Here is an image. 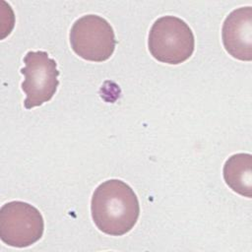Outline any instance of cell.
<instances>
[{"label":"cell","mask_w":252,"mask_h":252,"mask_svg":"<svg viewBox=\"0 0 252 252\" xmlns=\"http://www.w3.org/2000/svg\"><path fill=\"white\" fill-rule=\"evenodd\" d=\"M92 218L97 228L109 235L129 232L140 215V205L133 189L124 181L109 179L99 184L91 201Z\"/></svg>","instance_id":"1"},{"label":"cell","mask_w":252,"mask_h":252,"mask_svg":"<svg viewBox=\"0 0 252 252\" xmlns=\"http://www.w3.org/2000/svg\"><path fill=\"white\" fill-rule=\"evenodd\" d=\"M148 47L158 61L177 65L191 57L195 38L192 30L183 20L168 15L158 18L153 24Z\"/></svg>","instance_id":"2"},{"label":"cell","mask_w":252,"mask_h":252,"mask_svg":"<svg viewBox=\"0 0 252 252\" xmlns=\"http://www.w3.org/2000/svg\"><path fill=\"white\" fill-rule=\"evenodd\" d=\"M73 51L81 58L102 62L113 54L116 39L110 24L97 15H86L75 21L70 31Z\"/></svg>","instance_id":"3"},{"label":"cell","mask_w":252,"mask_h":252,"mask_svg":"<svg viewBox=\"0 0 252 252\" xmlns=\"http://www.w3.org/2000/svg\"><path fill=\"white\" fill-rule=\"evenodd\" d=\"M44 230L40 212L23 201H11L0 210L1 240L17 248L29 247L38 241Z\"/></svg>","instance_id":"4"},{"label":"cell","mask_w":252,"mask_h":252,"mask_svg":"<svg viewBox=\"0 0 252 252\" xmlns=\"http://www.w3.org/2000/svg\"><path fill=\"white\" fill-rule=\"evenodd\" d=\"M25 67L21 73L25 80L21 88L27 97L24 105L27 109L39 106L50 100L59 85L57 63L45 51H29L24 59Z\"/></svg>","instance_id":"5"},{"label":"cell","mask_w":252,"mask_h":252,"mask_svg":"<svg viewBox=\"0 0 252 252\" xmlns=\"http://www.w3.org/2000/svg\"><path fill=\"white\" fill-rule=\"evenodd\" d=\"M221 38L223 46L233 58L241 61L252 59V9L240 7L225 18Z\"/></svg>","instance_id":"6"},{"label":"cell","mask_w":252,"mask_h":252,"mask_svg":"<svg viewBox=\"0 0 252 252\" xmlns=\"http://www.w3.org/2000/svg\"><path fill=\"white\" fill-rule=\"evenodd\" d=\"M223 179L237 194L252 197V156L239 153L230 156L223 165Z\"/></svg>","instance_id":"7"}]
</instances>
